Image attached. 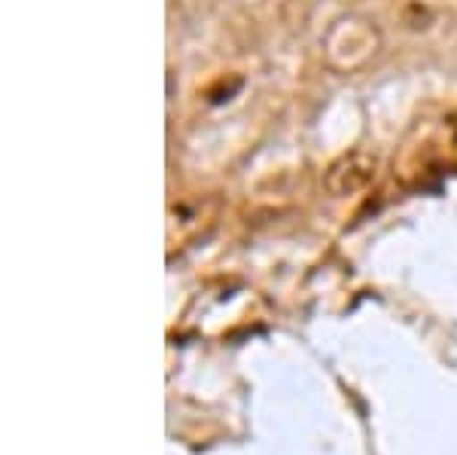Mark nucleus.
<instances>
[{
    "mask_svg": "<svg viewBox=\"0 0 457 455\" xmlns=\"http://www.w3.org/2000/svg\"><path fill=\"white\" fill-rule=\"evenodd\" d=\"M381 49V34L372 19L360 16V13H348V16L336 19L329 25L327 37H323V58L329 68L351 73L370 64L375 53Z\"/></svg>",
    "mask_w": 457,
    "mask_h": 455,
    "instance_id": "nucleus-1",
    "label": "nucleus"
},
{
    "mask_svg": "<svg viewBox=\"0 0 457 455\" xmlns=\"http://www.w3.org/2000/svg\"><path fill=\"white\" fill-rule=\"evenodd\" d=\"M375 172H378V163H375V156L370 153H345V156H338L333 165L327 168V190L333 196H353L360 193V190H366L370 183L375 181Z\"/></svg>",
    "mask_w": 457,
    "mask_h": 455,
    "instance_id": "nucleus-2",
    "label": "nucleus"
}]
</instances>
